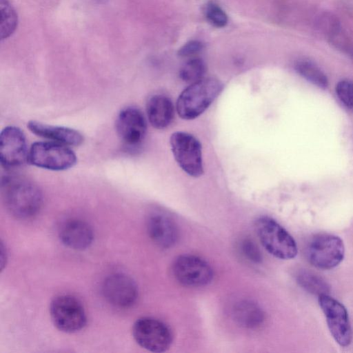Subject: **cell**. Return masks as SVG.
<instances>
[{
  "label": "cell",
  "mask_w": 353,
  "mask_h": 353,
  "mask_svg": "<svg viewBox=\"0 0 353 353\" xmlns=\"http://www.w3.org/2000/svg\"><path fill=\"white\" fill-rule=\"evenodd\" d=\"M1 194L8 212L20 219L35 216L43 204V195L38 185L20 175H6L1 179Z\"/></svg>",
  "instance_id": "cell-1"
},
{
  "label": "cell",
  "mask_w": 353,
  "mask_h": 353,
  "mask_svg": "<svg viewBox=\"0 0 353 353\" xmlns=\"http://www.w3.org/2000/svg\"><path fill=\"white\" fill-rule=\"evenodd\" d=\"M223 85L217 79L203 77L190 83L179 96L176 110L183 119H193L201 114L219 96Z\"/></svg>",
  "instance_id": "cell-2"
},
{
  "label": "cell",
  "mask_w": 353,
  "mask_h": 353,
  "mask_svg": "<svg viewBox=\"0 0 353 353\" xmlns=\"http://www.w3.org/2000/svg\"><path fill=\"white\" fill-rule=\"evenodd\" d=\"M257 236L263 248L276 258L294 259L298 248L294 238L274 219L261 216L255 222Z\"/></svg>",
  "instance_id": "cell-3"
},
{
  "label": "cell",
  "mask_w": 353,
  "mask_h": 353,
  "mask_svg": "<svg viewBox=\"0 0 353 353\" xmlns=\"http://www.w3.org/2000/svg\"><path fill=\"white\" fill-rule=\"evenodd\" d=\"M28 161L38 168L61 171L73 167L77 159L67 145L53 141H38L32 144Z\"/></svg>",
  "instance_id": "cell-4"
},
{
  "label": "cell",
  "mask_w": 353,
  "mask_h": 353,
  "mask_svg": "<svg viewBox=\"0 0 353 353\" xmlns=\"http://www.w3.org/2000/svg\"><path fill=\"white\" fill-rule=\"evenodd\" d=\"M50 314L55 327L65 333L80 331L87 322L83 305L71 295L62 294L54 298L50 303Z\"/></svg>",
  "instance_id": "cell-5"
},
{
  "label": "cell",
  "mask_w": 353,
  "mask_h": 353,
  "mask_svg": "<svg viewBox=\"0 0 353 353\" xmlns=\"http://www.w3.org/2000/svg\"><path fill=\"white\" fill-rule=\"evenodd\" d=\"M132 335L141 347L156 353L167 351L173 341L170 327L161 321L152 317H141L132 327Z\"/></svg>",
  "instance_id": "cell-6"
},
{
  "label": "cell",
  "mask_w": 353,
  "mask_h": 353,
  "mask_svg": "<svg viewBox=\"0 0 353 353\" xmlns=\"http://www.w3.org/2000/svg\"><path fill=\"white\" fill-rule=\"evenodd\" d=\"M345 255L343 240L331 234H320L309 243L306 256L310 264L318 269L328 270L341 263Z\"/></svg>",
  "instance_id": "cell-7"
},
{
  "label": "cell",
  "mask_w": 353,
  "mask_h": 353,
  "mask_svg": "<svg viewBox=\"0 0 353 353\" xmlns=\"http://www.w3.org/2000/svg\"><path fill=\"white\" fill-rule=\"evenodd\" d=\"M172 154L180 168L188 175L199 177L203 173L201 145L193 135L176 132L170 139Z\"/></svg>",
  "instance_id": "cell-8"
},
{
  "label": "cell",
  "mask_w": 353,
  "mask_h": 353,
  "mask_svg": "<svg viewBox=\"0 0 353 353\" xmlns=\"http://www.w3.org/2000/svg\"><path fill=\"white\" fill-rule=\"evenodd\" d=\"M318 301L334 341L341 347L349 346L352 341L353 332L345 306L329 294L319 296Z\"/></svg>",
  "instance_id": "cell-9"
},
{
  "label": "cell",
  "mask_w": 353,
  "mask_h": 353,
  "mask_svg": "<svg viewBox=\"0 0 353 353\" xmlns=\"http://www.w3.org/2000/svg\"><path fill=\"white\" fill-rule=\"evenodd\" d=\"M176 280L187 287H202L210 283L214 277L211 265L204 259L191 254L179 256L172 264Z\"/></svg>",
  "instance_id": "cell-10"
},
{
  "label": "cell",
  "mask_w": 353,
  "mask_h": 353,
  "mask_svg": "<svg viewBox=\"0 0 353 353\" xmlns=\"http://www.w3.org/2000/svg\"><path fill=\"white\" fill-rule=\"evenodd\" d=\"M28 146L23 132L16 126H7L0 134V161L6 169L23 165L28 157Z\"/></svg>",
  "instance_id": "cell-11"
},
{
  "label": "cell",
  "mask_w": 353,
  "mask_h": 353,
  "mask_svg": "<svg viewBox=\"0 0 353 353\" xmlns=\"http://www.w3.org/2000/svg\"><path fill=\"white\" fill-rule=\"evenodd\" d=\"M101 291L109 303L119 308L132 306L138 298V288L135 281L123 273L108 275L103 281Z\"/></svg>",
  "instance_id": "cell-12"
},
{
  "label": "cell",
  "mask_w": 353,
  "mask_h": 353,
  "mask_svg": "<svg viewBox=\"0 0 353 353\" xmlns=\"http://www.w3.org/2000/svg\"><path fill=\"white\" fill-rule=\"evenodd\" d=\"M117 132L123 143L136 148L143 142L147 130L142 112L134 107H127L119 113L116 120Z\"/></svg>",
  "instance_id": "cell-13"
},
{
  "label": "cell",
  "mask_w": 353,
  "mask_h": 353,
  "mask_svg": "<svg viewBox=\"0 0 353 353\" xmlns=\"http://www.w3.org/2000/svg\"><path fill=\"white\" fill-rule=\"evenodd\" d=\"M146 229L150 239L161 248H170L178 240L176 225L170 216L160 210L155 209L148 214Z\"/></svg>",
  "instance_id": "cell-14"
},
{
  "label": "cell",
  "mask_w": 353,
  "mask_h": 353,
  "mask_svg": "<svg viewBox=\"0 0 353 353\" xmlns=\"http://www.w3.org/2000/svg\"><path fill=\"white\" fill-rule=\"evenodd\" d=\"M59 236L67 247L83 250L92 244L94 239L91 226L84 221L77 219L67 220L61 225Z\"/></svg>",
  "instance_id": "cell-15"
},
{
  "label": "cell",
  "mask_w": 353,
  "mask_h": 353,
  "mask_svg": "<svg viewBox=\"0 0 353 353\" xmlns=\"http://www.w3.org/2000/svg\"><path fill=\"white\" fill-rule=\"evenodd\" d=\"M27 126L34 134L67 146H77L83 142L82 134L72 128L48 125L37 121H29Z\"/></svg>",
  "instance_id": "cell-16"
},
{
  "label": "cell",
  "mask_w": 353,
  "mask_h": 353,
  "mask_svg": "<svg viewBox=\"0 0 353 353\" xmlns=\"http://www.w3.org/2000/svg\"><path fill=\"white\" fill-rule=\"evenodd\" d=\"M146 112L150 124L157 129H164L174 117V106L171 100L163 94H154L148 101Z\"/></svg>",
  "instance_id": "cell-17"
},
{
  "label": "cell",
  "mask_w": 353,
  "mask_h": 353,
  "mask_svg": "<svg viewBox=\"0 0 353 353\" xmlns=\"http://www.w3.org/2000/svg\"><path fill=\"white\" fill-rule=\"evenodd\" d=\"M232 316L238 324L248 329L260 327L265 320V313L261 307L250 300L236 302L232 309Z\"/></svg>",
  "instance_id": "cell-18"
},
{
  "label": "cell",
  "mask_w": 353,
  "mask_h": 353,
  "mask_svg": "<svg viewBox=\"0 0 353 353\" xmlns=\"http://www.w3.org/2000/svg\"><path fill=\"white\" fill-rule=\"evenodd\" d=\"M299 285L307 292L317 295L329 294L330 286L325 281L316 274L307 270H301L296 275Z\"/></svg>",
  "instance_id": "cell-19"
},
{
  "label": "cell",
  "mask_w": 353,
  "mask_h": 353,
  "mask_svg": "<svg viewBox=\"0 0 353 353\" xmlns=\"http://www.w3.org/2000/svg\"><path fill=\"white\" fill-rule=\"evenodd\" d=\"M296 72L307 81L316 86L325 89L328 80L325 73L315 64L308 61H299L295 64Z\"/></svg>",
  "instance_id": "cell-20"
},
{
  "label": "cell",
  "mask_w": 353,
  "mask_h": 353,
  "mask_svg": "<svg viewBox=\"0 0 353 353\" xmlns=\"http://www.w3.org/2000/svg\"><path fill=\"white\" fill-rule=\"evenodd\" d=\"M0 33L1 39H3L10 37L14 31L17 25V15L8 0H0Z\"/></svg>",
  "instance_id": "cell-21"
},
{
  "label": "cell",
  "mask_w": 353,
  "mask_h": 353,
  "mask_svg": "<svg viewBox=\"0 0 353 353\" xmlns=\"http://www.w3.org/2000/svg\"><path fill=\"white\" fill-rule=\"evenodd\" d=\"M205 70V64L201 59L192 58L181 67L179 76L183 81L192 83L203 79Z\"/></svg>",
  "instance_id": "cell-22"
},
{
  "label": "cell",
  "mask_w": 353,
  "mask_h": 353,
  "mask_svg": "<svg viewBox=\"0 0 353 353\" xmlns=\"http://www.w3.org/2000/svg\"><path fill=\"white\" fill-rule=\"evenodd\" d=\"M204 14L208 22L216 28L224 27L228 23V16L224 10L213 1L206 3Z\"/></svg>",
  "instance_id": "cell-23"
},
{
  "label": "cell",
  "mask_w": 353,
  "mask_h": 353,
  "mask_svg": "<svg viewBox=\"0 0 353 353\" xmlns=\"http://www.w3.org/2000/svg\"><path fill=\"white\" fill-rule=\"evenodd\" d=\"M335 91L341 102L347 108L353 111V82L341 80L336 85Z\"/></svg>",
  "instance_id": "cell-24"
},
{
  "label": "cell",
  "mask_w": 353,
  "mask_h": 353,
  "mask_svg": "<svg viewBox=\"0 0 353 353\" xmlns=\"http://www.w3.org/2000/svg\"><path fill=\"white\" fill-rule=\"evenodd\" d=\"M240 249L243 255L250 261L259 263L262 261L261 253L257 245L250 239H245L241 242Z\"/></svg>",
  "instance_id": "cell-25"
},
{
  "label": "cell",
  "mask_w": 353,
  "mask_h": 353,
  "mask_svg": "<svg viewBox=\"0 0 353 353\" xmlns=\"http://www.w3.org/2000/svg\"><path fill=\"white\" fill-rule=\"evenodd\" d=\"M203 44L196 40H192L185 43L178 51L180 57H188L196 54L202 50Z\"/></svg>",
  "instance_id": "cell-26"
}]
</instances>
